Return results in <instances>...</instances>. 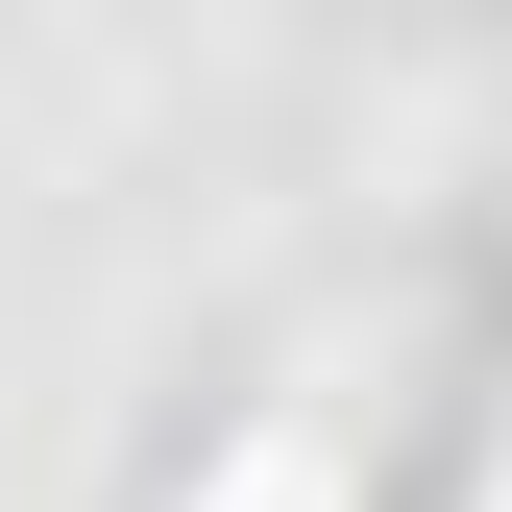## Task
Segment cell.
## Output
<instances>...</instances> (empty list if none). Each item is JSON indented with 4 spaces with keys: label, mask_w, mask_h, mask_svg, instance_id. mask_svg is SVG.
<instances>
[{
    "label": "cell",
    "mask_w": 512,
    "mask_h": 512,
    "mask_svg": "<svg viewBox=\"0 0 512 512\" xmlns=\"http://www.w3.org/2000/svg\"><path fill=\"white\" fill-rule=\"evenodd\" d=\"M196 512H342V439H317V415H269V439H220V464H196Z\"/></svg>",
    "instance_id": "1"
}]
</instances>
